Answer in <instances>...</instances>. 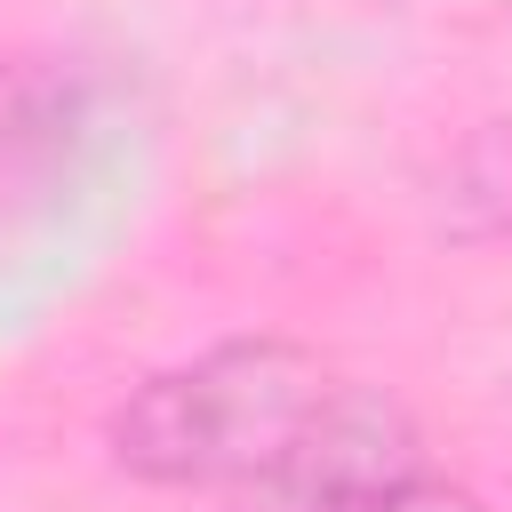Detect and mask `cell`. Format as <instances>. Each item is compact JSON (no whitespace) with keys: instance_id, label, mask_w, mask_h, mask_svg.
I'll return each mask as SVG.
<instances>
[{"instance_id":"obj_3","label":"cell","mask_w":512,"mask_h":512,"mask_svg":"<svg viewBox=\"0 0 512 512\" xmlns=\"http://www.w3.org/2000/svg\"><path fill=\"white\" fill-rule=\"evenodd\" d=\"M432 232L456 248H496L512 240V120H480L448 144V160L424 184Z\"/></svg>"},{"instance_id":"obj_1","label":"cell","mask_w":512,"mask_h":512,"mask_svg":"<svg viewBox=\"0 0 512 512\" xmlns=\"http://www.w3.org/2000/svg\"><path fill=\"white\" fill-rule=\"evenodd\" d=\"M336 392V368L296 336H224L176 368L128 384L104 416V448L144 488L248 496Z\"/></svg>"},{"instance_id":"obj_2","label":"cell","mask_w":512,"mask_h":512,"mask_svg":"<svg viewBox=\"0 0 512 512\" xmlns=\"http://www.w3.org/2000/svg\"><path fill=\"white\" fill-rule=\"evenodd\" d=\"M424 472H432V448H424V424L408 416V400H392L384 384L336 376V392L312 408L296 448L240 504L248 512H360Z\"/></svg>"},{"instance_id":"obj_4","label":"cell","mask_w":512,"mask_h":512,"mask_svg":"<svg viewBox=\"0 0 512 512\" xmlns=\"http://www.w3.org/2000/svg\"><path fill=\"white\" fill-rule=\"evenodd\" d=\"M360 512H488V504H480L472 488L424 472V480H408V488H392V496H376V504H360Z\"/></svg>"}]
</instances>
